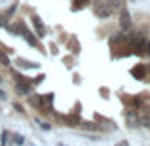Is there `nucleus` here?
Here are the masks:
<instances>
[{"instance_id": "obj_1", "label": "nucleus", "mask_w": 150, "mask_h": 146, "mask_svg": "<svg viewBox=\"0 0 150 146\" xmlns=\"http://www.w3.org/2000/svg\"><path fill=\"white\" fill-rule=\"evenodd\" d=\"M93 11H95L97 17L105 19V17H108V15L112 13V8L108 6V2H97V4H93Z\"/></svg>"}, {"instance_id": "obj_2", "label": "nucleus", "mask_w": 150, "mask_h": 146, "mask_svg": "<svg viewBox=\"0 0 150 146\" xmlns=\"http://www.w3.org/2000/svg\"><path fill=\"white\" fill-rule=\"evenodd\" d=\"M120 27L124 30L131 29V15H129V11H127V8H125V6L120 10Z\"/></svg>"}, {"instance_id": "obj_3", "label": "nucleus", "mask_w": 150, "mask_h": 146, "mask_svg": "<svg viewBox=\"0 0 150 146\" xmlns=\"http://www.w3.org/2000/svg\"><path fill=\"white\" fill-rule=\"evenodd\" d=\"M33 25H34V29H36L38 36H44L46 34V29H44V25H42V21H40L38 15H33Z\"/></svg>"}, {"instance_id": "obj_4", "label": "nucleus", "mask_w": 150, "mask_h": 146, "mask_svg": "<svg viewBox=\"0 0 150 146\" xmlns=\"http://www.w3.org/2000/svg\"><path fill=\"white\" fill-rule=\"evenodd\" d=\"M21 34H23V38H25V40H27V42H29V44H30V46H33V48H36V46H38V40H36V38H34V36H33V32H29V30H27V29H25V27H23V30H21Z\"/></svg>"}, {"instance_id": "obj_5", "label": "nucleus", "mask_w": 150, "mask_h": 146, "mask_svg": "<svg viewBox=\"0 0 150 146\" xmlns=\"http://www.w3.org/2000/svg\"><path fill=\"white\" fill-rule=\"evenodd\" d=\"M125 118H127L129 127H137V123H139V118H137V114L133 112V110H127V112H125Z\"/></svg>"}, {"instance_id": "obj_6", "label": "nucleus", "mask_w": 150, "mask_h": 146, "mask_svg": "<svg viewBox=\"0 0 150 146\" xmlns=\"http://www.w3.org/2000/svg\"><path fill=\"white\" fill-rule=\"evenodd\" d=\"M108 6H110V8H114V10H118V11H120L122 8L125 6V2H124V0H108Z\"/></svg>"}, {"instance_id": "obj_7", "label": "nucleus", "mask_w": 150, "mask_h": 146, "mask_svg": "<svg viewBox=\"0 0 150 146\" xmlns=\"http://www.w3.org/2000/svg\"><path fill=\"white\" fill-rule=\"evenodd\" d=\"M19 65H21V66H25V68H38V63L25 61V59H19Z\"/></svg>"}, {"instance_id": "obj_8", "label": "nucleus", "mask_w": 150, "mask_h": 146, "mask_svg": "<svg viewBox=\"0 0 150 146\" xmlns=\"http://www.w3.org/2000/svg\"><path fill=\"white\" fill-rule=\"evenodd\" d=\"M131 74H133V76H137V78H141V80H143V78H144V66H137V68H133L131 70Z\"/></svg>"}, {"instance_id": "obj_9", "label": "nucleus", "mask_w": 150, "mask_h": 146, "mask_svg": "<svg viewBox=\"0 0 150 146\" xmlns=\"http://www.w3.org/2000/svg\"><path fill=\"white\" fill-rule=\"evenodd\" d=\"M82 127H84L86 131H97V125L91 123V121H84V123H82Z\"/></svg>"}, {"instance_id": "obj_10", "label": "nucleus", "mask_w": 150, "mask_h": 146, "mask_svg": "<svg viewBox=\"0 0 150 146\" xmlns=\"http://www.w3.org/2000/svg\"><path fill=\"white\" fill-rule=\"evenodd\" d=\"M0 63H2L4 66H10V59H8V55L4 53L2 49H0Z\"/></svg>"}, {"instance_id": "obj_11", "label": "nucleus", "mask_w": 150, "mask_h": 146, "mask_svg": "<svg viewBox=\"0 0 150 146\" xmlns=\"http://www.w3.org/2000/svg\"><path fill=\"white\" fill-rule=\"evenodd\" d=\"M11 139H13V142H15V144H19V146L25 142V139H23V137L19 135V133H13V135H11Z\"/></svg>"}, {"instance_id": "obj_12", "label": "nucleus", "mask_w": 150, "mask_h": 146, "mask_svg": "<svg viewBox=\"0 0 150 146\" xmlns=\"http://www.w3.org/2000/svg\"><path fill=\"white\" fill-rule=\"evenodd\" d=\"M141 123H143L144 127H148V129H150V116H144V118H141Z\"/></svg>"}, {"instance_id": "obj_13", "label": "nucleus", "mask_w": 150, "mask_h": 146, "mask_svg": "<svg viewBox=\"0 0 150 146\" xmlns=\"http://www.w3.org/2000/svg\"><path fill=\"white\" fill-rule=\"evenodd\" d=\"M38 123H40V127H42V129H46V131H48V129L51 127L50 123H44V121H38Z\"/></svg>"}, {"instance_id": "obj_14", "label": "nucleus", "mask_w": 150, "mask_h": 146, "mask_svg": "<svg viewBox=\"0 0 150 146\" xmlns=\"http://www.w3.org/2000/svg\"><path fill=\"white\" fill-rule=\"evenodd\" d=\"M8 142V133H2V146H6Z\"/></svg>"}, {"instance_id": "obj_15", "label": "nucleus", "mask_w": 150, "mask_h": 146, "mask_svg": "<svg viewBox=\"0 0 150 146\" xmlns=\"http://www.w3.org/2000/svg\"><path fill=\"white\" fill-rule=\"evenodd\" d=\"M0 101H6V93H4L2 89H0Z\"/></svg>"}, {"instance_id": "obj_16", "label": "nucleus", "mask_w": 150, "mask_h": 146, "mask_svg": "<svg viewBox=\"0 0 150 146\" xmlns=\"http://www.w3.org/2000/svg\"><path fill=\"white\" fill-rule=\"evenodd\" d=\"M4 25H6V19H4V17H0V27H4Z\"/></svg>"}, {"instance_id": "obj_17", "label": "nucleus", "mask_w": 150, "mask_h": 146, "mask_svg": "<svg viewBox=\"0 0 150 146\" xmlns=\"http://www.w3.org/2000/svg\"><path fill=\"white\" fill-rule=\"evenodd\" d=\"M118 146H127V142H125V140H124V142H120Z\"/></svg>"}, {"instance_id": "obj_18", "label": "nucleus", "mask_w": 150, "mask_h": 146, "mask_svg": "<svg viewBox=\"0 0 150 146\" xmlns=\"http://www.w3.org/2000/svg\"><path fill=\"white\" fill-rule=\"evenodd\" d=\"M0 82H4V80H2V74H0Z\"/></svg>"}]
</instances>
